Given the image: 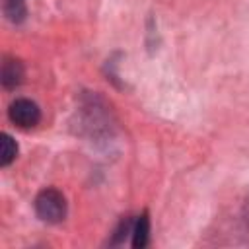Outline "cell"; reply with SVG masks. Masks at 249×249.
Returning <instances> with one entry per match:
<instances>
[{
    "label": "cell",
    "instance_id": "cell-1",
    "mask_svg": "<svg viewBox=\"0 0 249 249\" xmlns=\"http://www.w3.org/2000/svg\"><path fill=\"white\" fill-rule=\"evenodd\" d=\"M35 212L47 224H60L66 218V198L56 189H45L35 198Z\"/></svg>",
    "mask_w": 249,
    "mask_h": 249
},
{
    "label": "cell",
    "instance_id": "cell-2",
    "mask_svg": "<svg viewBox=\"0 0 249 249\" xmlns=\"http://www.w3.org/2000/svg\"><path fill=\"white\" fill-rule=\"evenodd\" d=\"M8 117L19 128H33L41 121V109L35 101L21 97V99H16V101L10 103Z\"/></svg>",
    "mask_w": 249,
    "mask_h": 249
},
{
    "label": "cell",
    "instance_id": "cell-3",
    "mask_svg": "<svg viewBox=\"0 0 249 249\" xmlns=\"http://www.w3.org/2000/svg\"><path fill=\"white\" fill-rule=\"evenodd\" d=\"M0 78H2V86L6 89L18 88L21 84V80H23V66H21V62L16 60V58H6L4 64H2Z\"/></svg>",
    "mask_w": 249,
    "mask_h": 249
},
{
    "label": "cell",
    "instance_id": "cell-4",
    "mask_svg": "<svg viewBox=\"0 0 249 249\" xmlns=\"http://www.w3.org/2000/svg\"><path fill=\"white\" fill-rule=\"evenodd\" d=\"M130 235H132V247L148 245V239H150V220H148V214H142L136 220H132Z\"/></svg>",
    "mask_w": 249,
    "mask_h": 249
},
{
    "label": "cell",
    "instance_id": "cell-5",
    "mask_svg": "<svg viewBox=\"0 0 249 249\" xmlns=\"http://www.w3.org/2000/svg\"><path fill=\"white\" fill-rule=\"evenodd\" d=\"M4 16L12 23H21L27 18V4H25V0H4Z\"/></svg>",
    "mask_w": 249,
    "mask_h": 249
},
{
    "label": "cell",
    "instance_id": "cell-6",
    "mask_svg": "<svg viewBox=\"0 0 249 249\" xmlns=\"http://www.w3.org/2000/svg\"><path fill=\"white\" fill-rule=\"evenodd\" d=\"M18 156V144L10 134H2L0 136V165L8 167Z\"/></svg>",
    "mask_w": 249,
    "mask_h": 249
}]
</instances>
